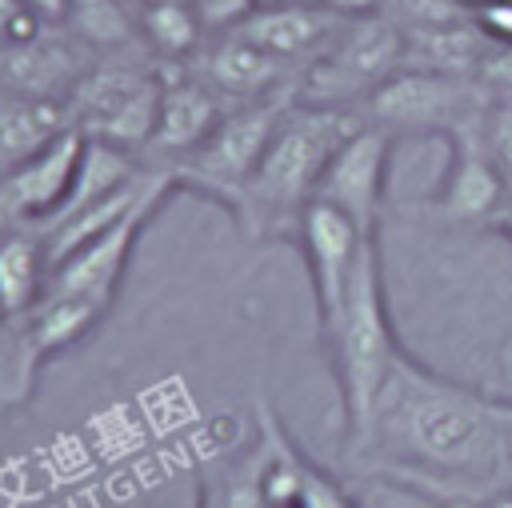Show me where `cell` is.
<instances>
[{"instance_id":"obj_2","label":"cell","mask_w":512,"mask_h":508,"mask_svg":"<svg viewBox=\"0 0 512 508\" xmlns=\"http://www.w3.org/2000/svg\"><path fill=\"white\" fill-rule=\"evenodd\" d=\"M360 124V108H324L292 100L232 212L240 236L252 244H292L328 160Z\"/></svg>"},{"instance_id":"obj_19","label":"cell","mask_w":512,"mask_h":508,"mask_svg":"<svg viewBox=\"0 0 512 508\" xmlns=\"http://www.w3.org/2000/svg\"><path fill=\"white\" fill-rule=\"evenodd\" d=\"M136 32H140V44L152 52L156 64H188L208 36L188 0L136 4Z\"/></svg>"},{"instance_id":"obj_10","label":"cell","mask_w":512,"mask_h":508,"mask_svg":"<svg viewBox=\"0 0 512 508\" xmlns=\"http://www.w3.org/2000/svg\"><path fill=\"white\" fill-rule=\"evenodd\" d=\"M364 240L368 236L344 212H336L332 204L312 200L304 208L292 244L300 248L304 268H308V280H312L316 332H324L336 320V312L344 308V296H348V284H352V272H356V260H360Z\"/></svg>"},{"instance_id":"obj_16","label":"cell","mask_w":512,"mask_h":508,"mask_svg":"<svg viewBox=\"0 0 512 508\" xmlns=\"http://www.w3.org/2000/svg\"><path fill=\"white\" fill-rule=\"evenodd\" d=\"M496 44L480 32L476 20L444 24V28H420L404 32V68H428L448 76H480V64L488 60Z\"/></svg>"},{"instance_id":"obj_20","label":"cell","mask_w":512,"mask_h":508,"mask_svg":"<svg viewBox=\"0 0 512 508\" xmlns=\"http://www.w3.org/2000/svg\"><path fill=\"white\" fill-rule=\"evenodd\" d=\"M64 28L92 52H124L140 44L136 32V4L132 0H68Z\"/></svg>"},{"instance_id":"obj_5","label":"cell","mask_w":512,"mask_h":508,"mask_svg":"<svg viewBox=\"0 0 512 508\" xmlns=\"http://www.w3.org/2000/svg\"><path fill=\"white\" fill-rule=\"evenodd\" d=\"M492 92L480 76H448L428 68H400L392 80H384L364 104L360 116L388 136H452L456 128L484 120L492 108Z\"/></svg>"},{"instance_id":"obj_15","label":"cell","mask_w":512,"mask_h":508,"mask_svg":"<svg viewBox=\"0 0 512 508\" xmlns=\"http://www.w3.org/2000/svg\"><path fill=\"white\" fill-rule=\"evenodd\" d=\"M348 24L324 0H288V4H256L244 24H236L256 48L284 60L288 68L304 72Z\"/></svg>"},{"instance_id":"obj_6","label":"cell","mask_w":512,"mask_h":508,"mask_svg":"<svg viewBox=\"0 0 512 508\" xmlns=\"http://www.w3.org/2000/svg\"><path fill=\"white\" fill-rule=\"evenodd\" d=\"M404 68V32L388 16H356L300 72L296 100L324 108H360Z\"/></svg>"},{"instance_id":"obj_3","label":"cell","mask_w":512,"mask_h":508,"mask_svg":"<svg viewBox=\"0 0 512 508\" xmlns=\"http://www.w3.org/2000/svg\"><path fill=\"white\" fill-rule=\"evenodd\" d=\"M320 348L328 356L336 396H340V428L344 444L356 440L372 416V404L388 380V368L400 352V336L388 312L384 264H380V236H368L336 320L320 332Z\"/></svg>"},{"instance_id":"obj_13","label":"cell","mask_w":512,"mask_h":508,"mask_svg":"<svg viewBox=\"0 0 512 508\" xmlns=\"http://www.w3.org/2000/svg\"><path fill=\"white\" fill-rule=\"evenodd\" d=\"M164 204H144L136 208L132 216H124L120 224H112L108 232L92 236L88 244H80L76 252H68L52 272H48V284H44V296H84V300H96L104 308H112L116 300V288L132 264V252L148 228V220L160 212Z\"/></svg>"},{"instance_id":"obj_8","label":"cell","mask_w":512,"mask_h":508,"mask_svg":"<svg viewBox=\"0 0 512 508\" xmlns=\"http://www.w3.org/2000/svg\"><path fill=\"white\" fill-rule=\"evenodd\" d=\"M396 136H388L376 124H360L328 160L316 196L320 204H332L344 212L364 236H380V212L388 200V168H392Z\"/></svg>"},{"instance_id":"obj_23","label":"cell","mask_w":512,"mask_h":508,"mask_svg":"<svg viewBox=\"0 0 512 508\" xmlns=\"http://www.w3.org/2000/svg\"><path fill=\"white\" fill-rule=\"evenodd\" d=\"M484 144L504 184L512 188V100H492V108L484 112Z\"/></svg>"},{"instance_id":"obj_25","label":"cell","mask_w":512,"mask_h":508,"mask_svg":"<svg viewBox=\"0 0 512 508\" xmlns=\"http://www.w3.org/2000/svg\"><path fill=\"white\" fill-rule=\"evenodd\" d=\"M472 20L492 44H512V0H476Z\"/></svg>"},{"instance_id":"obj_11","label":"cell","mask_w":512,"mask_h":508,"mask_svg":"<svg viewBox=\"0 0 512 508\" xmlns=\"http://www.w3.org/2000/svg\"><path fill=\"white\" fill-rule=\"evenodd\" d=\"M80 152L84 136L68 128L28 160L0 172V236L16 228H44L56 216L76 176Z\"/></svg>"},{"instance_id":"obj_30","label":"cell","mask_w":512,"mask_h":508,"mask_svg":"<svg viewBox=\"0 0 512 508\" xmlns=\"http://www.w3.org/2000/svg\"><path fill=\"white\" fill-rule=\"evenodd\" d=\"M492 232H500V236L508 240V248H512V208H508V212H504V216L492 224Z\"/></svg>"},{"instance_id":"obj_22","label":"cell","mask_w":512,"mask_h":508,"mask_svg":"<svg viewBox=\"0 0 512 508\" xmlns=\"http://www.w3.org/2000/svg\"><path fill=\"white\" fill-rule=\"evenodd\" d=\"M380 16H388L400 32H420V28L472 20V4L468 0H384Z\"/></svg>"},{"instance_id":"obj_31","label":"cell","mask_w":512,"mask_h":508,"mask_svg":"<svg viewBox=\"0 0 512 508\" xmlns=\"http://www.w3.org/2000/svg\"><path fill=\"white\" fill-rule=\"evenodd\" d=\"M196 508H216V496H212L208 488H200V496H196Z\"/></svg>"},{"instance_id":"obj_7","label":"cell","mask_w":512,"mask_h":508,"mask_svg":"<svg viewBox=\"0 0 512 508\" xmlns=\"http://www.w3.org/2000/svg\"><path fill=\"white\" fill-rule=\"evenodd\" d=\"M448 164L432 196L424 200V212L452 228H492L512 208V188L504 184L496 160L484 144V120H472L444 136Z\"/></svg>"},{"instance_id":"obj_27","label":"cell","mask_w":512,"mask_h":508,"mask_svg":"<svg viewBox=\"0 0 512 508\" xmlns=\"http://www.w3.org/2000/svg\"><path fill=\"white\" fill-rule=\"evenodd\" d=\"M20 4L44 24H64V16H68V0H20Z\"/></svg>"},{"instance_id":"obj_12","label":"cell","mask_w":512,"mask_h":508,"mask_svg":"<svg viewBox=\"0 0 512 508\" xmlns=\"http://www.w3.org/2000/svg\"><path fill=\"white\" fill-rule=\"evenodd\" d=\"M228 112V104L196 80L184 64H160V108H156V128L144 148V164L152 168H176Z\"/></svg>"},{"instance_id":"obj_17","label":"cell","mask_w":512,"mask_h":508,"mask_svg":"<svg viewBox=\"0 0 512 508\" xmlns=\"http://www.w3.org/2000/svg\"><path fill=\"white\" fill-rule=\"evenodd\" d=\"M104 316H108V308L96 300H84V296H40V304L24 316V324H28V336L36 344L40 360H56V356L80 348L100 328Z\"/></svg>"},{"instance_id":"obj_29","label":"cell","mask_w":512,"mask_h":508,"mask_svg":"<svg viewBox=\"0 0 512 508\" xmlns=\"http://www.w3.org/2000/svg\"><path fill=\"white\" fill-rule=\"evenodd\" d=\"M476 508H512V484H504V488L488 492L484 500H476Z\"/></svg>"},{"instance_id":"obj_33","label":"cell","mask_w":512,"mask_h":508,"mask_svg":"<svg viewBox=\"0 0 512 508\" xmlns=\"http://www.w3.org/2000/svg\"><path fill=\"white\" fill-rule=\"evenodd\" d=\"M132 4H144V0H132Z\"/></svg>"},{"instance_id":"obj_4","label":"cell","mask_w":512,"mask_h":508,"mask_svg":"<svg viewBox=\"0 0 512 508\" xmlns=\"http://www.w3.org/2000/svg\"><path fill=\"white\" fill-rule=\"evenodd\" d=\"M296 100V92H284V96H268V100H256V104H240V108H228L220 116V124L172 168L176 172V184L180 192H196V196H208L212 204H220L228 216L236 212L284 108Z\"/></svg>"},{"instance_id":"obj_26","label":"cell","mask_w":512,"mask_h":508,"mask_svg":"<svg viewBox=\"0 0 512 508\" xmlns=\"http://www.w3.org/2000/svg\"><path fill=\"white\" fill-rule=\"evenodd\" d=\"M480 80L496 100H512V44H496L480 64Z\"/></svg>"},{"instance_id":"obj_14","label":"cell","mask_w":512,"mask_h":508,"mask_svg":"<svg viewBox=\"0 0 512 508\" xmlns=\"http://www.w3.org/2000/svg\"><path fill=\"white\" fill-rule=\"evenodd\" d=\"M88 64L92 52L64 24H48L40 36L0 48V92L64 104Z\"/></svg>"},{"instance_id":"obj_32","label":"cell","mask_w":512,"mask_h":508,"mask_svg":"<svg viewBox=\"0 0 512 508\" xmlns=\"http://www.w3.org/2000/svg\"><path fill=\"white\" fill-rule=\"evenodd\" d=\"M256 4H288V0H256Z\"/></svg>"},{"instance_id":"obj_21","label":"cell","mask_w":512,"mask_h":508,"mask_svg":"<svg viewBox=\"0 0 512 508\" xmlns=\"http://www.w3.org/2000/svg\"><path fill=\"white\" fill-rule=\"evenodd\" d=\"M40 352L28 336L24 316H8L0 308V412H20L36 392Z\"/></svg>"},{"instance_id":"obj_1","label":"cell","mask_w":512,"mask_h":508,"mask_svg":"<svg viewBox=\"0 0 512 508\" xmlns=\"http://www.w3.org/2000/svg\"><path fill=\"white\" fill-rule=\"evenodd\" d=\"M344 456L364 476L436 504L484 500L512 484V396L448 380L400 344Z\"/></svg>"},{"instance_id":"obj_18","label":"cell","mask_w":512,"mask_h":508,"mask_svg":"<svg viewBox=\"0 0 512 508\" xmlns=\"http://www.w3.org/2000/svg\"><path fill=\"white\" fill-rule=\"evenodd\" d=\"M48 284V252L36 228H16L0 236V308L8 316H28Z\"/></svg>"},{"instance_id":"obj_24","label":"cell","mask_w":512,"mask_h":508,"mask_svg":"<svg viewBox=\"0 0 512 508\" xmlns=\"http://www.w3.org/2000/svg\"><path fill=\"white\" fill-rule=\"evenodd\" d=\"M188 4H192V12L200 16V24H204L208 36L244 24L248 12L256 8V0H188Z\"/></svg>"},{"instance_id":"obj_9","label":"cell","mask_w":512,"mask_h":508,"mask_svg":"<svg viewBox=\"0 0 512 508\" xmlns=\"http://www.w3.org/2000/svg\"><path fill=\"white\" fill-rule=\"evenodd\" d=\"M184 68L196 80H204L228 108L284 96V92H296V84H300L296 68H288L284 60L256 48L240 28L204 36V44L196 48V56Z\"/></svg>"},{"instance_id":"obj_28","label":"cell","mask_w":512,"mask_h":508,"mask_svg":"<svg viewBox=\"0 0 512 508\" xmlns=\"http://www.w3.org/2000/svg\"><path fill=\"white\" fill-rule=\"evenodd\" d=\"M328 8H336L340 16H348V20H356V16H376L380 8H384V0H324Z\"/></svg>"}]
</instances>
